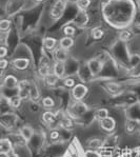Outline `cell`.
<instances>
[{"label": "cell", "instance_id": "6da1fadb", "mask_svg": "<svg viewBox=\"0 0 140 157\" xmlns=\"http://www.w3.org/2000/svg\"><path fill=\"white\" fill-rule=\"evenodd\" d=\"M66 9V0H56L54 4L52 6L50 11V17L53 20H59L64 14V11Z\"/></svg>", "mask_w": 140, "mask_h": 157}, {"label": "cell", "instance_id": "7a4b0ae2", "mask_svg": "<svg viewBox=\"0 0 140 157\" xmlns=\"http://www.w3.org/2000/svg\"><path fill=\"white\" fill-rule=\"evenodd\" d=\"M86 111H88V105L83 103L82 101H76L67 109V113H69V116L72 119L81 117Z\"/></svg>", "mask_w": 140, "mask_h": 157}, {"label": "cell", "instance_id": "3957f363", "mask_svg": "<svg viewBox=\"0 0 140 157\" xmlns=\"http://www.w3.org/2000/svg\"><path fill=\"white\" fill-rule=\"evenodd\" d=\"M25 4V0H9L6 6V16L11 17L16 15L21 10V8H23Z\"/></svg>", "mask_w": 140, "mask_h": 157}, {"label": "cell", "instance_id": "277c9868", "mask_svg": "<svg viewBox=\"0 0 140 157\" xmlns=\"http://www.w3.org/2000/svg\"><path fill=\"white\" fill-rule=\"evenodd\" d=\"M88 93L89 88L83 83H76L74 88H72V96L76 101H82Z\"/></svg>", "mask_w": 140, "mask_h": 157}, {"label": "cell", "instance_id": "5b68a950", "mask_svg": "<svg viewBox=\"0 0 140 157\" xmlns=\"http://www.w3.org/2000/svg\"><path fill=\"white\" fill-rule=\"evenodd\" d=\"M31 92V81L20 80L17 86V95L21 98V100L30 98Z\"/></svg>", "mask_w": 140, "mask_h": 157}, {"label": "cell", "instance_id": "8992f818", "mask_svg": "<svg viewBox=\"0 0 140 157\" xmlns=\"http://www.w3.org/2000/svg\"><path fill=\"white\" fill-rule=\"evenodd\" d=\"M72 22H73L74 25H76L77 26H79V28H84V26H86L89 25V22H90V16H89L88 12L79 11L78 10V12H77L76 16H75V18L73 19Z\"/></svg>", "mask_w": 140, "mask_h": 157}, {"label": "cell", "instance_id": "52a82bcc", "mask_svg": "<svg viewBox=\"0 0 140 157\" xmlns=\"http://www.w3.org/2000/svg\"><path fill=\"white\" fill-rule=\"evenodd\" d=\"M63 157H83V151L76 140H74L63 154Z\"/></svg>", "mask_w": 140, "mask_h": 157}, {"label": "cell", "instance_id": "ba28073f", "mask_svg": "<svg viewBox=\"0 0 140 157\" xmlns=\"http://www.w3.org/2000/svg\"><path fill=\"white\" fill-rule=\"evenodd\" d=\"M86 66H88L89 70H90L92 76H96V75L100 74V72L102 71L103 69V62L101 61L100 59H97V58H93V59L89 60L86 62Z\"/></svg>", "mask_w": 140, "mask_h": 157}, {"label": "cell", "instance_id": "9c48e42d", "mask_svg": "<svg viewBox=\"0 0 140 157\" xmlns=\"http://www.w3.org/2000/svg\"><path fill=\"white\" fill-rule=\"evenodd\" d=\"M12 66L15 67L16 70L18 71H25L28 67L30 66V59L28 58H23V57H20V58H15V59L12 60Z\"/></svg>", "mask_w": 140, "mask_h": 157}, {"label": "cell", "instance_id": "30bf717a", "mask_svg": "<svg viewBox=\"0 0 140 157\" xmlns=\"http://www.w3.org/2000/svg\"><path fill=\"white\" fill-rule=\"evenodd\" d=\"M100 127L102 128V130H104L105 132H113L116 128V120L111 116H108L107 118L102 119L100 121Z\"/></svg>", "mask_w": 140, "mask_h": 157}, {"label": "cell", "instance_id": "8fae6325", "mask_svg": "<svg viewBox=\"0 0 140 157\" xmlns=\"http://www.w3.org/2000/svg\"><path fill=\"white\" fill-rule=\"evenodd\" d=\"M18 82H19V80L17 79V77L12 74H9V75H6V76L3 78V82H2V84H3L4 88L8 89V90H13V89L17 88Z\"/></svg>", "mask_w": 140, "mask_h": 157}, {"label": "cell", "instance_id": "7c38bea8", "mask_svg": "<svg viewBox=\"0 0 140 157\" xmlns=\"http://www.w3.org/2000/svg\"><path fill=\"white\" fill-rule=\"evenodd\" d=\"M12 151H13V142L9 139H0V156H6Z\"/></svg>", "mask_w": 140, "mask_h": 157}, {"label": "cell", "instance_id": "4fadbf2b", "mask_svg": "<svg viewBox=\"0 0 140 157\" xmlns=\"http://www.w3.org/2000/svg\"><path fill=\"white\" fill-rule=\"evenodd\" d=\"M53 52H54L55 61L64 62V63H66V60L69 59V53H67V51L61 49V48H56Z\"/></svg>", "mask_w": 140, "mask_h": 157}, {"label": "cell", "instance_id": "5bb4252c", "mask_svg": "<svg viewBox=\"0 0 140 157\" xmlns=\"http://www.w3.org/2000/svg\"><path fill=\"white\" fill-rule=\"evenodd\" d=\"M17 118L15 114H12V113H8V114L2 115V117L0 118V122L2 125H4L6 128H12L15 124Z\"/></svg>", "mask_w": 140, "mask_h": 157}, {"label": "cell", "instance_id": "9a60e30c", "mask_svg": "<svg viewBox=\"0 0 140 157\" xmlns=\"http://www.w3.org/2000/svg\"><path fill=\"white\" fill-rule=\"evenodd\" d=\"M53 73H54L59 79L63 78L66 75V63L64 62L55 61L54 67H53Z\"/></svg>", "mask_w": 140, "mask_h": 157}, {"label": "cell", "instance_id": "2e32d148", "mask_svg": "<svg viewBox=\"0 0 140 157\" xmlns=\"http://www.w3.org/2000/svg\"><path fill=\"white\" fill-rule=\"evenodd\" d=\"M58 44H59V48H61V49H63V50H66V51H69L70 49H71V48L74 47L75 40H74L73 37H67V36H63V37L60 38Z\"/></svg>", "mask_w": 140, "mask_h": 157}, {"label": "cell", "instance_id": "e0dca14e", "mask_svg": "<svg viewBox=\"0 0 140 157\" xmlns=\"http://www.w3.org/2000/svg\"><path fill=\"white\" fill-rule=\"evenodd\" d=\"M57 43H58V41L56 40V38L51 37V36H47V37H44V39H43L42 45H43V49L44 50L54 51L57 47Z\"/></svg>", "mask_w": 140, "mask_h": 157}, {"label": "cell", "instance_id": "ac0fdd59", "mask_svg": "<svg viewBox=\"0 0 140 157\" xmlns=\"http://www.w3.org/2000/svg\"><path fill=\"white\" fill-rule=\"evenodd\" d=\"M88 147H89V149H91V150L99 151V150L104 147V141L100 138H92L88 141Z\"/></svg>", "mask_w": 140, "mask_h": 157}, {"label": "cell", "instance_id": "d6986e66", "mask_svg": "<svg viewBox=\"0 0 140 157\" xmlns=\"http://www.w3.org/2000/svg\"><path fill=\"white\" fill-rule=\"evenodd\" d=\"M34 135V130L30 125H25L20 129V136L23 138L25 141H28Z\"/></svg>", "mask_w": 140, "mask_h": 157}, {"label": "cell", "instance_id": "ffe728a7", "mask_svg": "<svg viewBox=\"0 0 140 157\" xmlns=\"http://www.w3.org/2000/svg\"><path fill=\"white\" fill-rule=\"evenodd\" d=\"M12 21L9 18H0V33H8L11 30Z\"/></svg>", "mask_w": 140, "mask_h": 157}, {"label": "cell", "instance_id": "44dd1931", "mask_svg": "<svg viewBox=\"0 0 140 157\" xmlns=\"http://www.w3.org/2000/svg\"><path fill=\"white\" fill-rule=\"evenodd\" d=\"M42 120L47 124H54V122L56 121V114L53 113L52 111H45L42 114Z\"/></svg>", "mask_w": 140, "mask_h": 157}, {"label": "cell", "instance_id": "7402d4cb", "mask_svg": "<svg viewBox=\"0 0 140 157\" xmlns=\"http://www.w3.org/2000/svg\"><path fill=\"white\" fill-rule=\"evenodd\" d=\"M43 79H44V81H45V84L49 86H56L57 82L59 81V78H58L54 73H50L49 75H47Z\"/></svg>", "mask_w": 140, "mask_h": 157}, {"label": "cell", "instance_id": "603a6c76", "mask_svg": "<svg viewBox=\"0 0 140 157\" xmlns=\"http://www.w3.org/2000/svg\"><path fill=\"white\" fill-rule=\"evenodd\" d=\"M30 98L34 101L39 100L40 98V92L38 90V86L34 82H31V92H30Z\"/></svg>", "mask_w": 140, "mask_h": 157}, {"label": "cell", "instance_id": "cb8c5ba5", "mask_svg": "<svg viewBox=\"0 0 140 157\" xmlns=\"http://www.w3.org/2000/svg\"><path fill=\"white\" fill-rule=\"evenodd\" d=\"M91 36L93 37V39H95V40L102 39V38L104 37V31H103L101 28H98V26H96V28L92 29Z\"/></svg>", "mask_w": 140, "mask_h": 157}, {"label": "cell", "instance_id": "d4e9b609", "mask_svg": "<svg viewBox=\"0 0 140 157\" xmlns=\"http://www.w3.org/2000/svg\"><path fill=\"white\" fill-rule=\"evenodd\" d=\"M62 33L64 34V36L74 38V36L76 35V28L73 25H66L62 29Z\"/></svg>", "mask_w": 140, "mask_h": 157}, {"label": "cell", "instance_id": "484cf974", "mask_svg": "<svg viewBox=\"0 0 140 157\" xmlns=\"http://www.w3.org/2000/svg\"><path fill=\"white\" fill-rule=\"evenodd\" d=\"M38 74H39L42 78H44L47 75L50 74V66L47 62H42V63L40 64L39 67H38Z\"/></svg>", "mask_w": 140, "mask_h": 157}, {"label": "cell", "instance_id": "4316f807", "mask_svg": "<svg viewBox=\"0 0 140 157\" xmlns=\"http://www.w3.org/2000/svg\"><path fill=\"white\" fill-rule=\"evenodd\" d=\"M21 101H22V100H21V98L19 97L18 95H14V96H12V97L9 98L8 102H9V107H12V108H14V109H17V108L20 107Z\"/></svg>", "mask_w": 140, "mask_h": 157}, {"label": "cell", "instance_id": "83f0119b", "mask_svg": "<svg viewBox=\"0 0 140 157\" xmlns=\"http://www.w3.org/2000/svg\"><path fill=\"white\" fill-rule=\"evenodd\" d=\"M118 37H119V39L121 40V41L127 42V41H130V40L132 39L133 34H132L131 31H129V30H122L119 32Z\"/></svg>", "mask_w": 140, "mask_h": 157}, {"label": "cell", "instance_id": "f1b7e54d", "mask_svg": "<svg viewBox=\"0 0 140 157\" xmlns=\"http://www.w3.org/2000/svg\"><path fill=\"white\" fill-rule=\"evenodd\" d=\"M108 116V110L105 108H100L95 112V118L97 120H99V121H101L102 119L107 118Z\"/></svg>", "mask_w": 140, "mask_h": 157}, {"label": "cell", "instance_id": "f546056e", "mask_svg": "<svg viewBox=\"0 0 140 157\" xmlns=\"http://www.w3.org/2000/svg\"><path fill=\"white\" fill-rule=\"evenodd\" d=\"M92 4V0H78L76 2L77 9L79 11H86Z\"/></svg>", "mask_w": 140, "mask_h": 157}, {"label": "cell", "instance_id": "4dcf8cb0", "mask_svg": "<svg viewBox=\"0 0 140 157\" xmlns=\"http://www.w3.org/2000/svg\"><path fill=\"white\" fill-rule=\"evenodd\" d=\"M99 153H100V157H114L113 148L110 147H103L102 149L99 150Z\"/></svg>", "mask_w": 140, "mask_h": 157}, {"label": "cell", "instance_id": "1f68e13d", "mask_svg": "<svg viewBox=\"0 0 140 157\" xmlns=\"http://www.w3.org/2000/svg\"><path fill=\"white\" fill-rule=\"evenodd\" d=\"M41 103H42V105H43V107H44L45 109H52V108L55 105V101H54V99H53L52 97H50V96H47V97L42 98Z\"/></svg>", "mask_w": 140, "mask_h": 157}, {"label": "cell", "instance_id": "d6a6232c", "mask_svg": "<svg viewBox=\"0 0 140 157\" xmlns=\"http://www.w3.org/2000/svg\"><path fill=\"white\" fill-rule=\"evenodd\" d=\"M83 157H100V153H99V151H96V150L89 149L83 152Z\"/></svg>", "mask_w": 140, "mask_h": 157}, {"label": "cell", "instance_id": "836d02e7", "mask_svg": "<svg viewBox=\"0 0 140 157\" xmlns=\"http://www.w3.org/2000/svg\"><path fill=\"white\" fill-rule=\"evenodd\" d=\"M63 84L66 86V88L72 89V88H74V86H75L76 81H75V79L72 78V77H66V78L63 79Z\"/></svg>", "mask_w": 140, "mask_h": 157}, {"label": "cell", "instance_id": "e575fe53", "mask_svg": "<svg viewBox=\"0 0 140 157\" xmlns=\"http://www.w3.org/2000/svg\"><path fill=\"white\" fill-rule=\"evenodd\" d=\"M107 88H108V90L110 91V92H112V93H117V92H119V90H120L119 84L114 83V82L108 83L107 84Z\"/></svg>", "mask_w": 140, "mask_h": 157}, {"label": "cell", "instance_id": "d590c367", "mask_svg": "<svg viewBox=\"0 0 140 157\" xmlns=\"http://www.w3.org/2000/svg\"><path fill=\"white\" fill-rule=\"evenodd\" d=\"M8 48L6 47V45H2L0 44V59H4L6 56H8Z\"/></svg>", "mask_w": 140, "mask_h": 157}, {"label": "cell", "instance_id": "8d00e7d4", "mask_svg": "<svg viewBox=\"0 0 140 157\" xmlns=\"http://www.w3.org/2000/svg\"><path fill=\"white\" fill-rule=\"evenodd\" d=\"M9 60H6V58H4V59H0V69H1L2 71H6L9 67Z\"/></svg>", "mask_w": 140, "mask_h": 157}, {"label": "cell", "instance_id": "74e56055", "mask_svg": "<svg viewBox=\"0 0 140 157\" xmlns=\"http://www.w3.org/2000/svg\"><path fill=\"white\" fill-rule=\"evenodd\" d=\"M119 157H133V152L129 149H123Z\"/></svg>", "mask_w": 140, "mask_h": 157}, {"label": "cell", "instance_id": "f35d334b", "mask_svg": "<svg viewBox=\"0 0 140 157\" xmlns=\"http://www.w3.org/2000/svg\"><path fill=\"white\" fill-rule=\"evenodd\" d=\"M59 132L57 131V130H53L52 132H51L50 134V138L52 139V140H57L58 138H59Z\"/></svg>", "mask_w": 140, "mask_h": 157}, {"label": "cell", "instance_id": "ab89813d", "mask_svg": "<svg viewBox=\"0 0 140 157\" xmlns=\"http://www.w3.org/2000/svg\"><path fill=\"white\" fill-rule=\"evenodd\" d=\"M6 157H19V156H18V154L15 153V152H14V150H13V151L9 152L8 155H6Z\"/></svg>", "mask_w": 140, "mask_h": 157}, {"label": "cell", "instance_id": "60d3db41", "mask_svg": "<svg viewBox=\"0 0 140 157\" xmlns=\"http://www.w3.org/2000/svg\"><path fill=\"white\" fill-rule=\"evenodd\" d=\"M135 152H136L137 156H138V157H140V147H137V148L135 149Z\"/></svg>", "mask_w": 140, "mask_h": 157}, {"label": "cell", "instance_id": "b9f144b4", "mask_svg": "<svg viewBox=\"0 0 140 157\" xmlns=\"http://www.w3.org/2000/svg\"><path fill=\"white\" fill-rule=\"evenodd\" d=\"M34 2H36V3H42L44 0H33Z\"/></svg>", "mask_w": 140, "mask_h": 157}, {"label": "cell", "instance_id": "7bdbcfd3", "mask_svg": "<svg viewBox=\"0 0 140 157\" xmlns=\"http://www.w3.org/2000/svg\"><path fill=\"white\" fill-rule=\"evenodd\" d=\"M2 75H3V71H2V70L0 69V78L2 77Z\"/></svg>", "mask_w": 140, "mask_h": 157}, {"label": "cell", "instance_id": "ee69618b", "mask_svg": "<svg viewBox=\"0 0 140 157\" xmlns=\"http://www.w3.org/2000/svg\"><path fill=\"white\" fill-rule=\"evenodd\" d=\"M69 1H70V2H74V3H76V2L78 1V0H69Z\"/></svg>", "mask_w": 140, "mask_h": 157}, {"label": "cell", "instance_id": "f6af8a7d", "mask_svg": "<svg viewBox=\"0 0 140 157\" xmlns=\"http://www.w3.org/2000/svg\"><path fill=\"white\" fill-rule=\"evenodd\" d=\"M0 157H1V156H0Z\"/></svg>", "mask_w": 140, "mask_h": 157}]
</instances>
